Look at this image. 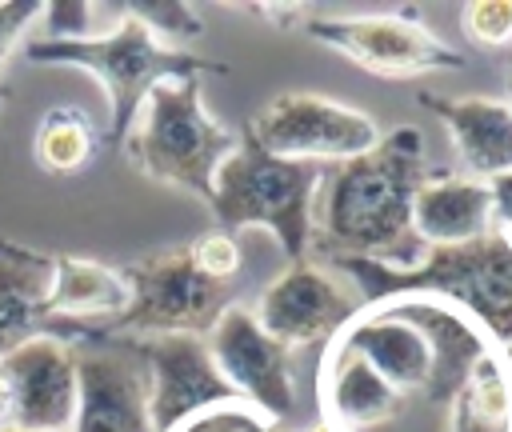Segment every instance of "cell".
<instances>
[{"instance_id":"obj_1","label":"cell","mask_w":512,"mask_h":432,"mask_svg":"<svg viewBox=\"0 0 512 432\" xmlns=\"http://www.w3.org/2000/svg\"><path fill=\"white\" fill-rule=\"evenodd\" d=\"M424 176V132L416 124H400L372 152L324 168L312 196L308 256L360 260L388 272L420 268L428 248L416 240L412 200Z\"/></svg>"},{"instance_id":"obj_2","label":"cell","mask_w":512,"mask_h":432,"mask_svg":"<svg viewBox=\"0 0 512 432\" xmlns=\"http://www.w3.org/2000/svg\"><path fill=\"white\" fill-rule=\"evenodd\" d=\"M332 264L352 276L364 304L388 296H436L460 308L496 348L512 352V236L500 228L460 248H432L412 272H388L360 260Z\"/></svg>"},{"instance_id":"obj_3","label":"cell","mask_w":512,"mask_h":432,"mask_svg":"<svg viewBox=\"0 0 512 432\" xmlns=\"http://www.w3.org/2000/svg\"><path fill=\"white\" fill-rule=\"evenodd\" d=\"M24 60L28 64H52V68H84L100 80L104 96H108V144H124L144 96L160 84V80H188V76H228V64L196 56L188 48H168L160 44L136 16L124 20L92 40H28L24 44Z\"/></svg>"},{"instance_id":"obj_4","label":"cell","mask_w":512,"mask_h":432,"mask_svg":"<svg viewBox=\"0 0 512 432\" xmlns=\"http://www.w3.org/2000/svg\"><path fill=\"white\" fill-rule=\"evenodd\" d=\"M236 144L240 132L220 124L204 108V88L196 76H188V80H160L144 96L120 148L140 176L192 192L208 204L212 176L232 156Z\"/></svg>"},{"instance_id":"obj_5","label":"cell","mask_w":512,"mask_h":432,"mask_svg":"<svg viewBox=\"0 0 512 432\" xmlns=\"http://www.w3.org/2000/svg\"><path fill=\"white\" fill-rule=\"evenodd\" d=\"M324 168L316 164H292L268 156L248 132H240V144L212 176V216L220 232H248L264 228L276 236L284 256L308 260L312 244V196Z\"/></svg>"},{"instance_id":"obj_6","label":"cell","mask_w":512,"mask_h":432,"mask_svg":"<svg viewBox=\"0 0 512 432\" xmlns=\"http://www.w3.org/2000/svg\"><path fill=\"white\" fill-rule=\"evenodd\" d=\"M120 272L128 284V308L108 336H208L220 312L236 304V284L204 276L188 248L144 256Z\"/></svg>"},{"instance_id":"obj_7","label":"cell","mask_w":512,"mask_h":432,"mask_svg":"<svg viewBox=\"0 0 512 432\" xmlns=\"http://www.w3.org/2000/svg\"><path fill=\"white\" fill-rule=\"evenodd\" d=\"M268 156L292 164H348L380 144V124L324 92H280L244 128Z\"/></svg>"},{"instance_id":"obj_8","label":"cell","mask_w":512,"mask_h":432,"mask_svg":"<svg viewBox=\"0 0 512 432\" xmlns=\"http://www.w3.org/2000/svg\"><path fill=\"white\" fill-rule=\"evenodd\" d=\"M316 44L340 52L364 72L376 76H424V72H460L468 56L440 40L420 16L408 12H308L300 24Z\"/></svg>"},{"instance_id":"obj_9","label":"cell","mask_w":512,"mask_h":432,"mask_svg":"<svg viewBox=\"0 0 512 432\" xmlns=\"http://www.w3.org/2000/svg\"><path fill=\"white\" fill-rule=\"evenodd\" d=\"M248 308L256 324L288 352H300V348L324 352L332 336L364 308V296L344 268H336L332 260L308 256L288 264Z\"/></svg>"},{"instance_id":"obj_10","label":"cell","mask_w":512,"mask_h":432,"mask_svg":"<svg viewBox=\"0 0 512 432\" xmlns=\"http://www.w3.org/2000/svg\"><path fill=\"white\" fill-rule=\"evenodd\" d=\"M208 356L224 384L264 412L272 424L288 428L296 416V380H292V352L276 344L252 316L248 304H228L220 320L204 336Z\"/></svg>"},{"instance_id":"obj_11","label":"cell","mask_w":512,"mask_h":432,"mask_svg":"<svg viewBox=\"0 0 512 432\" xmlns=\"http://www.w3.org/2000/svg\"><path fill=\"white\" fill-rule=\"evenodd\" d=\"M76 356V416L72 432H152L148 372L128 336L72 344Z\"/></svg>"},{"instance_id":"obj_12","label":"cell","mask_w":512,"mask_h":432,"mask_svg":"<svg viewBox=\"0 0 512 432\" xmlns=\"http://www.w3.org/2000/svg\"><path fill=\"white\" fill-rule=\"evenodd\" d=\"M148 372V420L152 432H176L184 420L236 404L240 396L216 372L204 336H128ZM248 404V400H244Z\"/></svg>"},{"instance_id":"obj_13","label":"cell","mask_w":512,"mask_h":432,"mask_svg":"<svg viewBox=\"0 0 512 432\" xmlns=\"http://www.w3.org/2000/svg\"><path fill=\"white\" fill-rule=\"evenodd\" d=\"M8 376V428L72 432L76 416V356L56 336H32L0 360Z\"/></svg>"},{"instance_id":"obj_14","label":"cell","mask_w":512,"mask_h":432,"mask_svg":"<svg viewBox=\"0 0 512 432\" xmlns=\"http://www.w3.org/2000/svg\"><path fill=\"white\" fill-rule=\"evenodd\" d=\"M420 104L444 124L464 176L488 184L512 172V108L504 100L420 92Z\"/></svg>"},{"instance_id":"obj_15","label":"cell","mask_w":512,"mask_h":432,"mask_svg":"<svg viewBox=\"0 0 512 432\" xmlns=\"http://www.w3.org/2000/svg\"><path fill=\"white\" fill-rule=\"evenodd\" d=\"M412 228L416 240L432 248H460L480 236H488L492 224V192L484 180H472L464 172L448 176H424L412 200Z\"/></svg>"},{"instance_id":"obj_16","label":"cell","mask_w":512,"mask_h":432,"mask_svg":"<svg viewBox=\"0 0 512 432\" xmlns=\"http://www.w3.org/2000/svg\"><path fill=\"white\" fill-rule=\"evenodd\" d=\"M52 284V256L0 240V360L40 336V304Z\"/></svg>"},{"instance_id":"obj_17","label":"cell","mask_w":512,"mask_h":432,"mask_svg":"<svg viewBox=\"0 0 512 432\" xmlns=\"http://www.w3.org/2000/svg\"><path fill=\"white\" fill-rule=\"evenodd\" d=\"M96 144H100V132H96L92 116L76 104H60V108H48L40 116L36 136H32V156L44 172L72 176V172L92 164Z\"/></svg>"},{"instance_id":"obj_18","label":"cell","mask_w":512,"mask_h":432,"mask_svg":"<svg viewBox=\"0 0 512 432\" xmlns=\"http://www.w3.org/2000/svg\"><path fill=\"white\" fill-rule=\"evenodd\" d=\"M112 12V4H88V0H52L40 8L36 20H44V32L36 40H56V44H68V40H92V36H104L112 32L100 16Z\"/></svg>"},{"instance_id":"obj_19","label":"cell","mask_w":512,"mask_h":432,"mask_svg":"<svg viewBox=\"0 0 512 432\" xmlns=\"http://www.w3.org/2000/svg\"><path fill=\"white\" fill-rule=\"evenodd\" d=\"M128 16H136L160 44L168 48H184L188 40L204 36V20L192 4H180V0H148V4H124Z\"/></svg>"},{"instance_id":"obj_20","label":"cell","mask_w":512,"mask_h":432,"mask_svg":"<svg viewBox=\"0 0 512 432\" xmlns=\"http://www.w3.org/2000/svg\"><path fill=\"white\" fill-rule=\"evenodd\" d=\"M460 28L476 48L512 44V0H476L460 8Z\"/></svg>"},{"instance_id":"obj_21","label":"cell","mask_w":512,"mask_h":432,"mask_svg":"<svg viewBox=\"0 0 512 432\" xmlns=\"http://www.w3.org/2000/svg\"><path fill=\"white\" fill-rule=\"evenodd\" d=\"M188 252H192V260H196V268H200L204 276H212V280H220V284H236L240 264H244V252H240V240H236L232 232L212 228V232L196 236V240L188 244Z\"/></svg>"},{"instance_id":"obj_22","label":"cell","mask_w":512,"mask_h":432,"mask_svg":"<svg viewBox=\"0 0 512 432\" xmlns=\"http://www.w3.org/2000/svg\"><path fill=\"white\" fill-rule=\"evenodd\" d=\"M280 424H272L264 412H256L252 404L236 400V404H216L192 420H184L176 432H272Z\"/></svg>"},{"instance_id":"obj_23","label":"cell","mask_w":512,"mask_h":432,"mask_svg":"<svg viewBox=\"0 0 512 432\" xmlns=\"http://www.w3.org/2000/svg\"><path fill=\"white\" fill-rule=\"evenodd\" d=\"M40 8H44L40 0H0V76H4V64H8L16 40L36 24Z\"/></svg>"},{"instance_id":"obj_24","label":"cell","mask_w":512,"mask_h":432,"mask_svg":"<svg viewBox=\"0 0 512 432\" xmlns=\"http://www.w3.org/2000/svg\"><path fill=\"white\" fill-rule=\"evenodd\" d=\"M488 192H492V224L512 236V172L488 180Z\"/></svg>"},{"instance_id":"obj_25","label":"cell","mask_w":512,"mask_h":432,"mask_svg":"<svg viewBox=\"0 0 512 432\" xmlns=\"http://www.w3.org/2000/svg\"><path fill=\"white\" fill-rule=\"evenodd\" d=\"M252 12H260V16H268L276 28H300L304 20H308V12H312V4H256Z\"/></svg>"},{"instance_id":"obj_26","label":"cell","mask_w":512,"mask_h":432,"mask_svg":"<svg viewBox=\"0 0 512 432\" xmlns=\"http://www.w3.org/2000/svg\"><path fill=\"white\" fill-rule=\"evenodd\" d=\"M8 408H12V396H8V376L0 368V428H8Z\"/></svg>"},{"instance_id":"obj_27","label":"cell","mask_w":512,"mask_h":432,"mask_svg":"<svg viewBox=\"0 0 512 432\" xmlns=\"http://www.w3.org/2000/svg\"><path fill=\"white\" fill-rule=\"evenodd\" d=\"M308 432H332V428H328V424H324V420H316V424H312V428H308Z\"/></svg>"},{"instance_id":"obj_28","label":"cell","mask_w":512,"mask_h":432,"mask_svg":"<svg viewBox=\"0 0 512 432\" xmlns=\"http://www.w3.org/2000/svg\"><path fill=\"white\" fill-rule=\"evenodd\" d=\"M504 84H508V100H504V104L512 108V72H508V80H504Z\"/></svg>"},{"instance_id":"obj_29","label":"cell","mask_w":512,"mask_h":432,"mask_svg":"<svg viewBox=\"0 0 512 432\" xmlns=\"http://www.w3.org/2000/svg\"><path fill=\"white\" fill-rule=\"evenodd\" d=\"M504 60H508V72H512V44L504 48Z\"/></svg>"},{"instance_id":"obj_30","label":"cell","mask_w":512,"mask_h":432,"mask_svg":"<svg viewBox=\"0 0 512 432\" xmlns=\"http://www.w3.org/2000/svg\"><path fill=\"white\" fill-rule=\"evenodd\" d=\"M0 432H20V428H0Z\"/></svg>"}]
</instances>
